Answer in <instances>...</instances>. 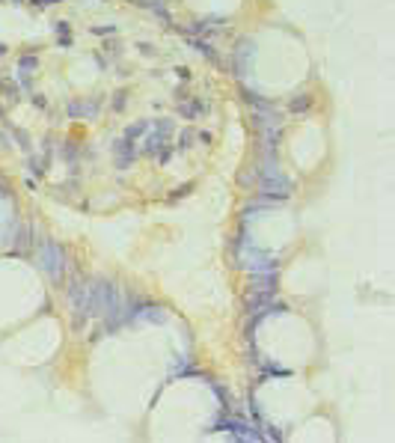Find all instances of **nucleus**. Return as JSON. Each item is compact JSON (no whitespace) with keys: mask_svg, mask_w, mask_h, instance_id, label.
<instances>
[{"mask_svg":"<svg viewBox=\"0 0 395 443\" xmlns=\"http://www.w3.org/2000/svg\"><path fill=\"white\" fill-rule=\"evenodd\" d=\"M30 164H33V173H45V170H48V161H45V158H33Z\"/></svg>","mask_w":395,"mask_h":443,"instance_id":"11","label":"nucleus"},{"mask_svg":"<svg viewBox=\"0 0 395 443\" xmlns=\"http://www.w3.org/2000/svg\"><path fill=\"white\" fill-rule=\"evenodd\" d=\"M190 140H193V131H181L178 134V146L185 149V146H190Z\"/></svg>","mask_w":395,"mask_h":443,"instance_id":"12","label":"nucleus"},{"mask_svg":"<svg viewBox=\"0 0 395 443\" xmlns=\"http://www.w3.org/2000/svg\"><path fill=\"white\" fill-rule=\"evenodd\" d=\"M60 152H63V158H69V161H74V146H69V143H66V146H63Z\"/></svg>","mask_w":395,"mask_h":443,"instance_id":"14","label":"nucleus"},{"mask_svg":"<svg viewBox=\"0 0 395 443\" xmlns=\"http://www.w3.org/2000/svg\"><path fill=\"white\" fill-rule=\"evenodd\" d=\"M125 95H128V92H116V99H113V110H122V107H125Z\"/></svg>","mask_w":395,"mask_h":443,"instance_id":"13","label":"nucleus"},{"mask_svg":"<svg viewBox=\"0 0 395 443\" xmlns=\"http://www.w3.org/2000/svg\"><path fill=\"white\" fill-rule=\"evenodd\" d=\"M149 128H152V125H149V122H137V125H131V128H128V131H125V140H134V137H140V134H146V131H149Z\"/></svg>","mask_w":395,"mask_h":443,"instance_id":"7","label":"nucleus"},{"mask_svg":"<svg viewBox=\"0 0 395 443\" xmlns=\"http://www.w3.org/2000/svg\"><path fill=\"white\" fill-rule=\"evenodd\" d=\"M113 30H116V27H95V30H92V33H98V36H104V33H113Z\"/></svg>","mask_w":395,"mask_h":443,"instance_id":"15","label":"nucleus"},{"mask_svg":"<svg viewBox=\"0 0 395 443\" xmlns=\"http://www.w3.org/2000/svg\"><path fill=\"white\" fill-rule=\"evenodd\" d=\"M39 265H42V271H48L54 280H60L63 277V268H66V253L54 244V241H42L39 244Z\"/></svg>","mask_w":395,"mask_h":443,"instance_id":"2","label":"nucleus"},{"mask_svg":"<svg viewBox=\"0 0 395 443\" xmlns=\"http://www.w3.org/2000/svg\"><path fill=\"white\" fill-rule=\"evenodd\" d=\"M3 51H6V48H3V45H0V54H3Z\"/></svg>","mask_w":395,"mask_h":443,"instance_id":"16","label":"nucleus"},{"mask_svg":"<svg viewBox=\"0 0 395 443\" xmlns=\"http://www.w3.org/2000/svg\"><path fill=\"white\" fill-rule=\"evenodd\" d=\"M0 92H6L9 99H15V95H18V84H12V81H3V84H0Z\"/></svg>","mask_w":395,"mask_h":443,"instance_id":"9","label":"nucleus"},{"mask_svg":"<svg viewBox=\"0 0 395 443\" xmlns=\"http://www.w3.org/2000/svg\"><path fill=\"white\" fill-rule=\"evenodd\" d=\"M258 190L265 193V196H288L292 193V182L279 173L274 161L268 158V164L258 170Z\"/></svg>","mask_w":395,"mask_h":443,"instance_id":"1","label":"nucleus"},{"mask_svg":"<svg viewBox=\"0 0 395 443\" xmlns=\"http://www.w3.org/2000/svg\"><path fill=\"white\" fill-rule=\"evenodd\" d=\"M36 66H39L36 57H21V60H18V68H21V71H33Z\"/></svg>","mask_w":395,"mask_h":443,"instance_id":"8","label":"nucleus"},{"mask_svg":"<svg viewBox=\"0 0 395 443\" xmlns=\"http://www.w3.org/2000/svg\"><path fill=\"white\" fill-rule=\"evenodd\" d=\"M113 155H116V167L119 170H128L131 167V161L137 158V149L131 146V140H113Z\"/></svg>","mask_w":395,"mask_h":443,"instance_id":"3","label":"nucleus"},{"mask_svg":"<svg viewBox=\"0 0 395 443\" xmlns=\"http://www.w3.org/2000/svg\"><path fill=\"white\" fill-rule=\"evenodd\" d=\"M202 110H205V104L202 102H188L178 107V113L185 116V119H196V116H202Z\"/></svg>","mask_w":395,"mask_h":443,"instance_id":"5","label":"nucleus"},{"mask_svg":"<svg viewBox=\"0 0 395 443\" xmlns=\"http://www.w3.org/2000/svg\"><path fill=\"white\" fill-rule=\"evenodd\" d=\"M312 104V99H309V92H297L292 102H288V107H292V113H300V110H306Z\"/></svg>","mask_w":395,"mask_h":443,"instance_id":"6","label":"nucleus"},{"mask_svg":"<svg viewBox=\"0 0 395 443\" xmlns=\"http://www.w3.org/2000/svg\"><path fill=\"white\" fill-rule=\"evenodd\" d=\"M193 45H196V51H202V54H205V57H214V48H211L208 42H202V39H196Z\"/></svg>","mask_w":395,"mask_h":443,"instance_id":"10","label":"nucleus"},{"mask_svg":"<svg viewBox=\"0 0 395 443\" xmlns=\"http://www.w3.org/2000/svg\"><path fill=\"white\" fill-rule=\"evenodd\" d=\"M66 110H69L71 119H81V116L89 119V116H98V102H89V99H86V102H69Z\"/></svg>","mask_w":395,"mask_h":443,"instance_id":"4","label":"nucleus"}]
</instances>
